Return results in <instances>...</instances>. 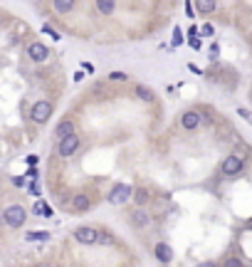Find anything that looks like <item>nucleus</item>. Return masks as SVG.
<instances>
[{"label":"nucleus","mask_w":252,"mask_h":267,"mask_svg":"<svg viewBox=\"0 0 252 267\" xmlns=\"http://www.w3.org/2000/svg\"><path fill=\"white\" fill-rule=\"evenodd\" d=\"M79 146H82L79 134L72 131V134H67V136L59 139V144H57V154H59L62 159H69V156H75L77 151H79Z\"/></svg>","instance_id":"obj_1"},{"label":"nucleus","mask_w":252,"mask_h":267,"mask_svg":"<svg viewBox=\"0 0 252 267\" xmlns=\"http://www.w3.org/2000/svg\"><path fill=\"white\" fill-rule=\"evenodd\" d=\"M52 111H55V106H52L50 102L40 99V102H35V104L30 106V119H32L35 124H47V122L52 119Z\"/></svg>","instance_id":"obj_2"},{"label":"nucleus","mask_w":252,"mask_h":267,"mask_svg":"<svg viewBox=\"0 0 252 267\" xmlns=\"http://www.w3.org/2000/svg\"><path fill=\"white\" fill-rule=\"evenodd\" d=\"M5 223H8V227H22L25 225V220H27V210L22 208V205H10V208H5Z\"/></svg>","instance_id":"obj_3"},{"label":"nucleus","mask_w":252,"mask_h":267,"mask_svg":"<svg viewBox=\"0 0 252 267\" xmlns=\"http://www.w3.org/2000/svg\"><path fill=\"white\" fill-rule=\"evenodd\" d=\"M131 185L129 183H116L112 190H109V196H106V201H109L112 205H121V203H126L129 198H131Z\"/></svg>","instance_id":"obj_4"},{"label":"nucleus","mask_w":252,"mask_h":267,"mask_svg":"<svg viewBox=\"0 0 252 267\" xmlns=\"http://www.w3.org/2000/svg\"><path fill=\"white\" fill-rule=\"evenodd\" d=\"M242 168H245V161L240 159V156H225V161L220 164V171H223V176H237V173H242Z\"/></svg>","instance_id":"obj_5"},{"label":"nucleus","mask_w":252,"mask_h":267,"mask_svg":"<svg viewBox=\"0 0 252 267\" xmlns=\"http://www.w3.org/2000/svg\"><path fill=\"white\" fill-rule=\"evenodd\" d=\"M72 235H75V240L82 243V245H94L99 230H97V227H92V225H82V227H77V230L72 233Z\"/></svg>","instance_id":"obj_6"},{"label":"nucleus","mask_w":252,"mask_h":267,"mask_svg":"<svg viewBox=\"0 0 252 267\" xmlns=\"http://www.w3.org/2000/svg\"><path fill=\"white\" fill-rule=\"evenodd\" d=\"M27 57L32 60V62H45L47 57H50V50H47V45H42V42H30L27 45Z\"/></svg>","instance_id":"obj_7"},{"label":"nucleus","mask_w":252,"mask_h":267,"mask_svg":"<svg viewBox=\"0 0 252 267\" xmlns=\"http://www.w3.org/2000/svg\"><path fill=\"white\" fill-rule=\"evenodd\" d=\"M181 126H183L186 131H195V129L200 126V114H198L195 109L183 111V117H181Z\"/></svg>","instance_id":"obj_8"},{"label":"nucleus","mask_w":252,"mask_h":267,"mask_svg":"<svg viewBox=\"0 0 252 267\" xmlns=\"http://www.w3.org/2000/svg\"><path fill=\"white\" fill-rule=\"evenodd\" d=\"M89 208H92V201L87 193H77L72 198V213H87Z\"/></svg>","instance_id":"obj_9"},{"label":"nucleus","mask_w":252,"mask_h":267,"mask_svg":"<svg viewBox=\"0 0 252 267\" xmlns=\"http://www.w3.org/2000/svg\"><path fill=\"white\" fill-rule=\"evenodd\" d=\"M154 255H156L158 262H171V260H173V252H171V245H168V243H156Z\"/></svg>","instance_id":"obj_10"},{"label":"nucleus","mask_w":252,"mask_h":267,"mask_svg":"<svg viewBox=\"0 0 252 267\" xmlns=\"http://www.w3.org/2000/svg\"><path fill=\"white\" fill-rule=\"evenodd\" d=\"M72 131H77V124L72 122V119H62V122L57 124V129H55V136L62 139V136H67V134H72Z\"/></svg>","instance_id":"obj_11"},{"label":"nucleus","mask_w":252,"mask_h":267,"mask_svg":"<svg viewBox=\"0 0 252 267\" xmlns=\"http://www.w3.org/2000/svg\"><path fill=\"white\" fill-rule=\"evenodd\" d=\"M136 97L141 99V102H146V104H151V102H156V94H154V89L151 87H146V84H136Z\"/></svg>","instance_id":"obj_12"},{"label":"nucleus","mask_w":252,"mask_h":267,"mask_svg":"<svg viewBox=\"0 0 252 267\" xmlns=\"http://www.w3.org/2000/svg\"><path fill=\"white\" fill-rule=\"evenodd\" d=\"M114 10H116V0H97V13L114 15Z\"/></svg>","instance_id":"obj_13"},{"label":"nucleus","mask_w":252,"mask_h":267,"mask_svg":"<svg viewBox=\"0 0 252 267\" xmlns=\"http://www.w3.org/2000/svg\"><path fill=\"white\" fill-rule=\"evenodd\" d=\"M131 198L136 201V205H146V203L151 201V196H149L146 188H134V190H131Z\"/></svg>","instance_id":"obj_14"},{"label":"nucleus","mask_w":252,"mask_h":267,"mask_svg":"<svg viewBox=\"0 0 252 267\" xmlns=\"http://www.w3.org/2000/svg\"><path fill=\"white\" fill-rule=\"evenodd\" d=\"M195 10L203 13V15L215 13V0H195Z\"/></svg>","instance_id":"obj_15"},{"label":"nucleus","mask_w":252,"mask_h":267,"mask_svg":"<svg viewBox=\"0 0 252 267\" xmlns=\"http://www.w3.org/2000/svg\"><path fill=\"white\" fill-rule=\"evenodd\" d=\"M131 223L138 225V227H146V225H149V215L143 213V210H134V213H131Z\"/></svg>","instance_id":"obj_16"},{"label":"nucleus","mask_w":252,"mask_h":267,"mask_svg":"<svg viewBox=\"0 0 252 267\" xmlns=\"http://www.w3.org/2000/svg\"><path fill=\"white\" fill-rule=\"evenodd\" d=\"M77 0H55V10L57 13H69L72 8H75Z\"/></svg>","instance_id":"obj_17"},{"label":"nucleus","mask_w":252,"mask_h":267,"mask_svg":"<svg viewBox=\"0 0 252 267\" xmlns=\"http://www.w3.org/2000/svg\"><path fill=\"white\" fill-rule=\"evenodd\" d=\"M237 114H240V117H242V119H245L247 124H252V111H250V109H245V106H240V109H237Z\"/></svg>","instance_id":"obj_18"},{"label":"nucleus","mask_w":252,"mask_h":267,"mask_svg":"<svg viewBox=\"0 0 252 267\" xmlns=\"http://www.w3.org/2000/svg\"><path fill=\"white\" fill-rule=\"evenodd\" d=\"M200 35H205V37H213V35H215V27H213L210 22H205V25L200 27Z\"/></svg>","instance_id":"obj_19"},{"label":"nucleus","mask_w":252,"mask_h":267,"mask_svg":"<svg viewBox=\"0 0 252 267\" xmlns=\"http://www.w3.org/2000/svg\"><path fill=\"white\" fill-rule=\"evenodd\" d=\"M27 240H47V233H27Z\"/></svg>","instance_id":"obj_20"},{"label":"nucleus","mask_w":252,"mask_h":267,"mask_svg":"<svg viewBox=\"0 0 252 267\" xmlns=\"http://www.w3.org/2000/svg\"><path fill=\"white\" fill-rule=\"evenodd\" d=\"M27 193H32V196H40V183H38V181H32V183H30V190H27Z\"/></svg>","instance_id":"obj_21"},{"label":"nucleus","mask_w":252,"mask_h":267,"mask_svg":"<svg viewBox=\"0 0 252 267\" xmlns=\"http://www.w3.org/2000/svg\"><path fill=\"white\" fill-rule=\"evenodd\" d=\"M183 42V35H181V30L175 27V32H173V45H181Z\"/></svg>","instance_id":"obj_22"},{"label":"nucleus","mask_w":252,"mask_h":267,"mask_svg":"<svg viewBox=\"0 0 252 267\" xmlns=\"http://www.w3.org/2000/svg\"><path fill=\"white\" fill-rule=\"evenodd\" d=\"M188 45H191L193 50H200V40H198L195 35H191V40H188Z\"/></svg>","instance_id":"obj_23"},{"label":"nucleus","mask_w":252,"mask_h":267,"mask_svg":"<svg viewBox=\"0 0 252 267\" xmlns=\"http://www.w3.org/2000/svg\"><path fill=\"white\" fill-rule=\"evenodd\" d=\"M109 80H126V72H112Z\"/></svg>","instance_id":"obj_24"},{"label":"nucleus","mask_w":252,"mask_h":267,"mask_svg":"<svg viewBox=\"0 0 252 267\" xmlns=\"http://www.w3.org/2000/svg\"><path fill=\"white\" fill-rule=\"evenodd\" d=\"M218 52H220V47H218V45H213V47H210V60L218 57Z\"/></svg>","instance_id":"obj_25"},{"label":"nucleus","mask_w":252,"mask_h":267,"mask_svg":"<svg viewBox=\"0 0 252 267\" xmlns=\"http://www.w3.org/2000/svg\"><path fill=\"white\" fill-rule=\"evenodd\" d=\"M186 15H191V18L195 15V13H193V5H191V0H188V3H186Z\"/></svg>","instance_id":"obj_26"},{"label":"nucleus","mask_w":252,"mask_h":267,"mask_svg":"<svg viewBox=\"0 0 252 267\" xmlns=\"http://www.w3.org/2000/svg\"><path fill=\"white\" fill-rule=\"evenodd\" d=\"M225 265H230V267H240L242 262H240V260H225Z\"/></svg>","instance_id":"obj_27"},{"label":"nucleus","mask_w":252,"mask_h":267,"mask_svg":"<svg viewBox=\"0 0 252 267\" xmlns=\"http://www.w3.org/2000/svg\"><path fill=\"white\" fill-rule=\"evenodd\" d=\"M38 161H40L38 156H27V166H35V164H38Z\"/></svg>","instance_id":"obj_28"},{"label":"nucleus","mask_w":252,"mask_h":267,"mask_svg":"<svg viewBox=\"0 0 252 267\" xmlns=\"http://www.w3.org/2000/svg\"><path fill=\"white\" fill-rule=\"evenodd\" d=\"M27 176H30V178H35V176H38V168L30 166V168H27Z\"/></svg>","instance_id":"obj_29"},{"label":"nucleus","mask_w":252,"mask_h":267,"mask_svg":"<svg viewBox=\"0 0 252 267\" xmlns=\"http://www.w3.org/2000/svg\"><path fill=\"white\" fill-rule=\"evenodd\" d=\"M13 183H15V185H25V178H18V176H15V178H13Z\"/></svg>","instance_id":"obj_30"}]
</instances>
